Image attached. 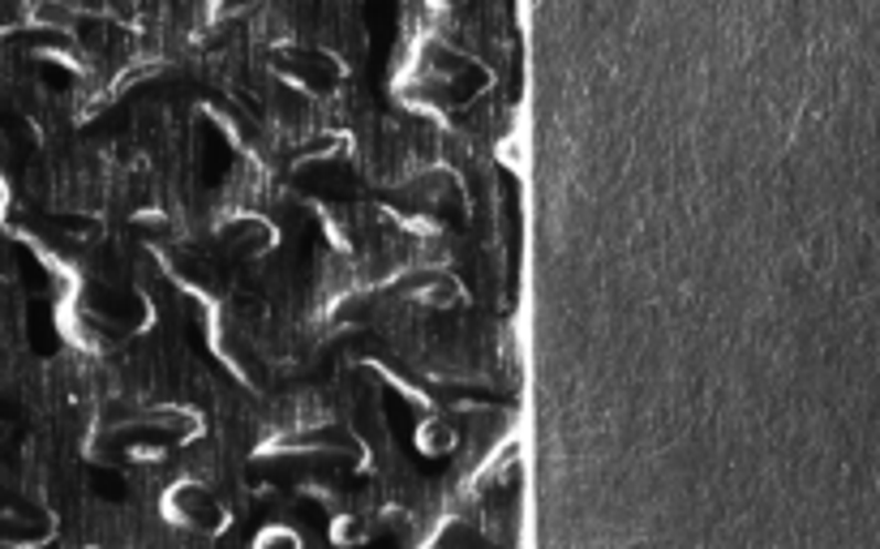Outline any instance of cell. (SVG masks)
I'll list each match as a JSON object with an SVG mask.
<instances>
[{"label":"cell","mask_w":880,"mask_h":549,"mask_svg":"<svg viewBox=\"0 0 880 549\" xmlns=\"http://www.w3.org/2000/svg\"><path fill=\"white\" fill-rule=\"evenodd\" d=\"M168 510H172L181 524H194V528H202V532H215V528L224 524L219 503H215L202 485H194V481H185V485H176V489L168 494Z\"/></svg>","instance_id":"1"},{"label":"cell","mask_w":880,"mask_h":549,"mask_svg":"<svg viewBox=\"0 0 880 549\" xmlns=\"http://www.w3.org/2000/svg\"><path fill=\"white\" fill-rule=\"evenodd\" d=\"M455 446V433L447 430L442 421H430L426 430H421V451H430V455H447Z\"/></svg>","instance_id":"2"},{"label":"cell","mask_w":880,"mask_h":549,"mask_svg":"<svg viewBox=\"0 0 880 549\" xmlns=\"http://www.w3.org/2000/svg\"><path fill=\"white\" fill-rule=\"evenodd\" d=\"M254 0H219L215 4V18H237V13H249Z\"/></svg>","instance_id":"3"},{"label":"cell","mask_w":880,"mask_h":549,"mask_svg":"<svg viewBox=\"0 0 880 549\" xmlns=\"http://www.w3.org/2000/svg\"><path fill=\"white\" fill-rule=\"evenodd\" d=\"M276 541H301L297 532H283V528H271V532H258V546H276Z\"/></svg>","instance_id":"4"},{"label":"cell","mask_w":880,"mask_h":549,"mask_svg":"<svg viewBox=\"0 0 880 549\" xmlns=\"http://www.w3.org/2000/svg\"><path fill=\"white\" fill-rule=\"evenodd\" d=\"M439 4H455V0H439Z\"/></svg>","instance_id":"5"}]
</instances>
